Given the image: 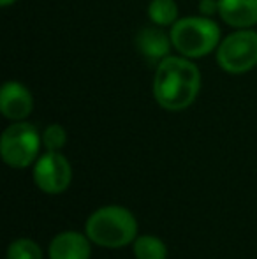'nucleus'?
<instances>
[{
  "label": "nucleus",
  "mask_w": 257,
  "mask_h": 259,
  "mask_svg": "<svg viewBox=\"0 0 257 259\" xmlns=\"http://www.w3.org/2000/svg\"><path fill=\"white\" fill-rule=\"evenodd\" d=\"M201 89V72L189 58L166 57L157 64L153 97L168 111H182L195 101Z\"/></svg>",
  "instance_id": "1"
},
{
  "label": "nucleus",
  "mask_w": 257,
  "mask_h": 259,
  "mask_svg": "<svg viewBox=\"0 0 257 259\" xmlns=\"http://www.w3.org/2000/svg\"><path fill=\"white\" fill-rule=\"evenodd\" d=\"M86 236L106 249H120L137 238L136 217L120 205H110L95 210L85 226Z\"/></svg>",
  "instance_id": "2"
},
{
  "label": "nucleus",
  "mask_w": 257,
  "mask_h": 259,
  "mask_svg": "<svg viewBox=\"0 0 257 259\" xmlns=\"http://www.w3.org/2000/svg\"><path fill=\"white\" fill-rule=\"evenodd\" d=\"M173 46L187 58H201L220 45V28L208 16H185L171 28Z\"/></svg>",
  "instance_id": "3"
},
{
  "label": "nucleus",
  "mask_w": 257,
  "mask_h": 259,
  "mask_svg": "<svg viewBox=\"0 0 257 259\" xmlns=\"http://www.w3.org/2000/svg\"><path fill=\"white\" fill-rule=\"evenodd\" d=\"M42 138L32 123L14 122L2 134L0 140V154L4 162L14 169L28 167L39 155Z\"/></svg>",
  "instance_id": "4"
},
{
  "label": "nucleus",
  "mask_w": 257,
  "mask_h": 259,
  "mask_svg": "<svg viewBox=\"0 0 257 259\" xmlns=\"http://www.w3.org/2000/svg\"><path fill=\"white\" fill-rule=\"evenodd\" d=\"M217 62L229 74H245L257 65V32L240 28L222 39Z\"/></svg>",
  "instance_id": "5"
},
{
  "label": "nucleus",
  "mask_w": 257,
  "mask_h": 259,
  "mask_svg": "<svg viewBox=\"0 0 257 259\" xmlns=\"http://www.w3.org/2000/svg\"><path fill=\"white\" fill-rule=\"evenodd\" d=\"M72 167L60 152H46L34 164V182L46 194H60L71 185Z\"/></svg>",
  "instance_id": "6"
},
{
  "label": "nucleus",
  "mask_w": 257,
  "mask_h": 259,
  "mask_svg": "<svg viewBox=\"0 0 257 259\" xmlns=\"http://www.w3.org/2000/svg\"><path fill=\"white\" fill-rule=\"evenodd\" d=\"M34 109V97L30 90L18 81L4 83L0 90V111L13 122L25 120Z\"/></svg>",
  "instance_id": "7"
},
{
  "label": "nucleus",
  "mask_w": 257,
  "mask_h": 259,
  "mask_svg": "<svg viewBox=\"0 0 257 259\" xmlns=\"http://www.w3.org/2000/svg\"><path fill=\"white\" fill-rule=\"evenodd\" d=\"M92 240L78 231L59 233L49 243V259H90Z\"/></svg>",
  "instance_id": "8"
},
{
  "label": "nucleus",
  "mask_w": 257,
  "mask_h": 259,
  "mask_svg": "<svg viewBox=\"0 0 257 259\" xmlns=\"http://www.w3.org/2000/svg\"><path fill=\"white\" fill-rule=\"evenodd\" d=\"M173 41L171 35H168L164 30L157 27H146L136 35V48L150 62H161L166 57H169V48Z\"/></svg>",
  "instance_id": "9"
},
{
  "label": "nucleus",
  "mask_w": 257,
  "mask_h": 259,
  "mask_svg": "<svg viewBox=\"0 0 257 259\" xmlns=\"http://www.w3.org/2000/svg\"><path fill=\"white\" fill-rule=\"evenodd\" d=\"M219 14L234 28L257 25V0H219Z\"/></svg>",
  "instance_id": "10"
},
{
  "label": "nucleus",
  "mask_w": 257,
  "mask_h": 259,
  "mask_svg": "<svg viewBox=\"0 0 257 259\" xmlns=\"http://www.w3.org/2000/svg\"><path fill=\"white\" fill-rule=\"evenodd\" d=\"M148 16L157 27H168L178 21V6L175 0H151L148 6Z\"/></svg>",
  "instance_id": "11"
},
{
  "label": "nucleus",
  "mask_w": 257,
  "mask_h": 259,
  "mask_svg": "<svg viewBox=\"0 0 257 259\" xmlns=\"http://www.w3.org/2000/svg\"><path fill=\"white\" fill-rule=\"evenodd\" d=\"M134 256L136 259H166L168 249L157 236L141 235L134 240Z\"/></svg>",
  "instance_id": "12"
},
{
  "label": "nucleus",
  "mask_w": 257,
  "mask_h": 259,
  "mask_svg": "<svg viewBox=\"0 0 257 259\" xmlns=\"http://www.w3.org/2000/svg\"><path fill=\"white\" fill-rule=\"evenodd\" d=\"M7 259H42V250L34 240L18 238L9 245Z\"/></svg>",
  "instance_id": "13"
},
{
  "label": "nucleus",
  "mask_w": 257,
  "mask_h": 259,
  "mask_svg": "<svg viewBox=\"0 0 257 259\" xmlns=\"http://www.w3.org/2000/svg\"><path fill=\"white\" fill-rule=\"evenodd\" d=\"M67 143V133L60 123H52L42 133V145L48 152H60Z\"/></svg>",
  "instance_id": "14"
},
{
  "label": "nucleus",
  "mask_w": 257,
  "mask_h": 259,
  "mask_svg": "<svg viewBox=\"0 0 257 259\" xmlns=\"http://www.w3.org/2000/svg\"><path fill=\"white\" fill-rule=\"evenodd\" d=\"M202 16H212L213 13H219V2L215 0H201V6H199Z\"/></svg>",
  "instance_id": "15"
},
{
  "label": "nucleus",
  "mask_w": 257,
  "mask_h": 259,
  "mask_svg": "<svg viewBox=\"0 0 257 259\" xmlns=\"http://www.w3.org/2000/svg\"><path fill=\"white\" fill-rule=\"evenodd\" d=\"M14 2H16V0H0V6H2V7H9V6H13Z\"/></svg>",
  "instance_id": "16"
}]
</instances>
